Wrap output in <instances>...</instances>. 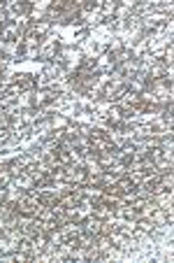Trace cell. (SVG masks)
<instances>
[{"mask_svg":"<svg viewBox=\"0 0 174 263\" xmlns=\"http://www.w3.org/2000/svg\"><path fill=\"white\" fill-rule=\"evenodd\" d=\"M16 89L19 91H35L37 84H35V75H28V72H23V75H16Z\"/></svg>","mask_w":174,"mask_h":263,"instance_id":"obj_2","label":"cell"},{"mask_svg":"<svg viewBox=\"0 0 174 263\" xmlns=\"http://www.w3.org/2000/svg\"><path fill=\"white\" fill-rule=\"evenodd\" d=\"M16 105H19V110H35V91H23V93H19V98H16Z\"/></svg>","mask_w":174,"mask_h":263,"instance_id":"obj_3","label":"cell"},{"mask_svg":"<svg viewBox=\"0 0 174 263\" xmlns=\"http://www.w3.org/2000/svg\"><path fill=\"white\" fill-rule=\"evenodd\" d=\"M26 193H28V191L19 189L16 184H9V186H7V200H12V203H19V200H21Z\"/></svg>","mask_w":174,"mask_h":263,"instance_id":"obj_4","label":"cell"},{"mask_svg":"<svg viewBox=\"0 0 174 263\" xmlns=\"http://www.w3.org/2000/svg\"><path fill=\"white\" fill-rule=\"evenodd\" d=\"M0 226H2V212H0Z\"/></svg>","mask_w":174,"mask_h":263,"instance_id":"obj_5","label":"cell"},{"mask_svg":"<svg viewBox=\"0 0 174 263\" xmlns=\"http://www.w3.org/2000/svg\"><path fill=\"white\" fill-rule=\"evenodd\" d=\"M79 224H81V231H84V233H88V235H93V238H95V235H100V231H102V219L93 217V214L84 217Z\"/></svg>","mask_w":174,"mask_h":263,"instance_id":"obj_1","label":"cell"}]
</instances>
